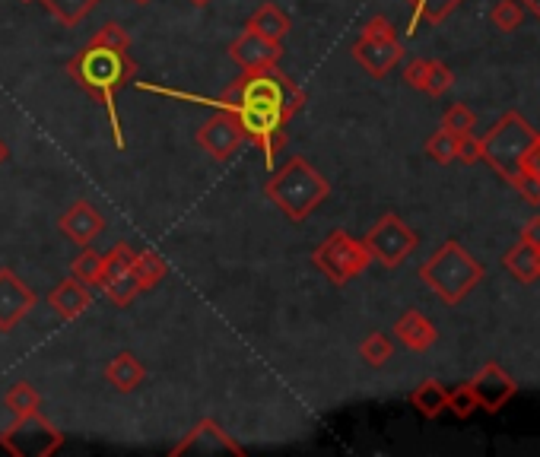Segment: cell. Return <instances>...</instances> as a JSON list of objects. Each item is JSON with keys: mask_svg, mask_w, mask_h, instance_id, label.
I'll return each mask as SVG.
<instances>
[{"mask_svg": "<svg viewBox=\"0 0 540 457\" xmlns=\"http://www.w3.org/2000/svg\"><path fill=\"white\" fill-rule=\"evenodd\" d=\"M93 42H102V45H112V48H131V35L124 32L121 23L115 20H108L96 35H93Z\"/></svg>", "mask_w": 540, "mask_h": 457, "instance_id": "e575fe53", "label": "cell"}, {"mask_svg": "<svg viewBox=\"0 0 540 457\" xmlns=\"http://www.w3.org/2000/svg\"><path fill=\"white\" fill-rule=\"evenodd\" d=\"M67 73L86 96L102 102L108 127H112L115 146L124 150V127L118 115V93L137 77V64L131 58V48H112L89 39L74 58L67 61Z\"/></svg>", "mask_w": 540, "mask_h": 457, "instance_id": "7a4b0ae2", "label": "cell"}, {"mask_svg": "<svg viewBox=\"0 0 540 457\" xmlns=\"http://www.w3.org/2000/svg\"><path fill=\"white\" fill-rule=\"evenodd\" d=\"M143 93L169 96L178 102H194V105H213L216 112L232 115L239 124V131L248 143H255L264 153L267 169H274L277 150L286 143V124L305 105V93L280 70H245L242 77L226 86L220 96H194L182 93V89H166L153 83H137Z\"/></svg>", "mask_w": 540, "mask_h": 457, "instance_id": "6da1fadb", "label": "cell"}, {"mask_svg": "<svg viewBox=\"0 0 540 457\" xmlns=\"http://www.w3.org/2000/svg\"><path fill=\"white\" fill-rule=\"evenodd\" d=\"M490 20L499 32H515L521 26V20H525V13H521L518 0H499L490 13Z\"/></svg>", "mask_w": 540, "mask_h": 457, "instance_id": "4dcf8cb0", "label": "cell"}, {"mask_svg": "<svg viewBox=\"0 0 540 457\" xmlns=\"http://www.w3.org/2000/svg\"><path fill=\"white\" fill-rule=\"evenodd\" d=\"M64 442V432L54 429L42 416V410L16 416V423L0 435V448L13 457H51L64 448Z\"/></svg>", "mask_w": 540, "mask_h": 457, "instance_id": "ba28073f", "label": "cell"}, {"mask_svg": "<svg viewBox=\"0 0 540 457\" xmlns=\"http://www.w3.org/2000/svg\"><path fill=\"white\" fill-rule=\"evenodd\" d=\"M4 407L13 413V416H26V413H35L42 410V394L35 391L29 381H16V385L7 391L4 397Z\"/></svg>", "mask_w": 540, "mask_h": 457, "instance_id": "4316f807", "label": "cell"}, {"mask_svg": "<svg viewBox=\"0 0 540 457\" xmlns=\"http://www.w3.org/2000/svg\"><path fill=\"white\" fill-rule=\"evenodd\" d=\"M102 264H105V254H99V251H93L89 245H83L77 258L70 261V277L86 283V286H99V280H102Z\"/></svg>", "mask_w": 540, "mask_h": 457, "instance_id": "484cf974", "label": "cell"}, {"mask_svg": "<svg viewBox=\"0 0 540 457\" xmlns=\"http://www.w3.org/2000/svg\"><path fill=\"white\" fill-rule=\"evenodd\" d=\"M20 4H35V0H20Z\"/></svg>", "mask_w": 540, "mask_h": 457, "instance_id": "f6af8a7d", "label": "cell"}, {"mask_svg": "<svg viewBox=\"0 0 540 457\" xmlns=\"http://www.w3.org/2000/svg\"><path fill=\"white\" fill-rule=\"evenodd\" d=\"M134 4H137V7H147V4H153V0H134Z\"/></svg>", "mask_w": 540, "mask_h": 457, "instance_id": "7bdbcfd3", "label": "cell"}, {"mask_svg": "<svg viewBox=\"0 0 540 457\" xmlns=\"http://www.w3.org/2000/svg\"><path fill=\"white\" fill-rule=\"evenodd\" d=\"M458 159L464 162V166H474V162H480V140L474 134L458 137Z\"/></svg>", "mask_w": 540, "mask_h": 457, "instance_id": "8d00e7d4", "label": "cell"}, {"mask_svg": "<svg viewBox=\"0 0 540 457\" xmlns=\"http://www.w3.org/2000/svg\"><path fill=\"white\" fill-rule=\"evenodd\" d=\"M512 188L525 197V200H531V204H540V175H537V169L531 166V159L521 166V172L512 178Z\"/></svg>", "mask_w": 540, "mask_h": 457, "instance_id": "836d02e7", "label": "cell"}, {"mask_svg": "<svg viewBox=\"0 0 540 457\" xmlns=\"http://www.w3.org/2000/svg\"><path fill=\"white\" fill-rule=\"evenodd\" d=\"M410 404L423 419H439L448 410V391L439 385V381H423V385L410 394Z\"/></svg>", "mask_w": 540, "mask_h": 457, "instance_id": "7402d4cb", "label": "cell"}, {"mask_svg": "<svg viewBox=\"0 0 540 457\" xmlns=\"http://www.w3.org/2000/svg\"><path fill=\"white\" fill-rule=\"evenodd\" d=\"M131 264H134V251L128 242H115L112 251H105V264H102V280H99V289L105 292L108 299H112L118 308L131 305L140 292L134 286V273H131Z\"/></svg>", "mask_w": 540, "mask_h": 457, "instance_id": "30bf717a", "label": "cell"}, {"mask_svg": "<svg viewBox=\"0 0 540 457\" xmlns=\"http://www.w3.org/2000/svg\"><path fill=\"white\" fill-rule=\"evenodd\" d=\"M194 7H207V4H213V0H191Z\"/></svg>", "mask_w": 540, "mask_h": 457, "instance_id": "b9f144b4", "label": "cell"}, {"mask_svg": "<svg viewBox=\"0 0 540 457\" xmlns=\"http://www.w3.org/2000/svg\"><path fill=\"white\" fill-rule=\"evenodd\" d=\"M229 58L236 61L242 70H270V67H277V61L283 58V42H270V39H264V35H258L255 29L245 26V32L229 45Z\"/></svg>", "mask_w": 540, "mask_h": 457, "instance_id": "5bb4252c", "label": "cell"}, {"mask_svg": "<svg viewBox=\"0 0 540 457\" xmlns=\"http://www.w3.org/2000/svg\"><path fill=\"white\" fill-rule=\"evenodd\" d=\"M353 58L372 77H388V73L401 64L404 58V45L394 35V26L385 20V16H372V20L363 26L359 39L353 45Z\"/></svg>", "mask_w": 540, "mask_h": 457, "instance_id": "52a82bcc", "label": "cell"}, {"mask_svg": "<svg viewBox=\"0 0 540 457\" xmlns=\"http://www.w3.org/2000/svg\"><path fill=\"white\" fill-rule=\"evenodd\" d=\"M48 305L54 308V315L64 321H77L80 315H86V308H93V292H89L86 283L80 280H61L48 292Z\"/></svg>", "mask_w": 540, "mask_h": 457, "instance_id": "e0dca14e", "label": "cell"}, {"mask_svg": "<svg viewBox=\"0 0 540 457\" xmlns=\"http://www.w3.org/2000/svg\"><path fill=\"white\" fill-rule=\"evenodd\" d=\"M502 267H506L512 277L518 280V283H534V280H540L537 277V248H531V245H525V242H518L515 248H509L506 251V258H502Z\"/></svg>", "mask_w": 540, "mask_h": 457, "instance_id": "cb8c5ba5", "label": "cell"}, {"mask_svg": "<svg viewBox=\"0 0 540 457\" xmlns=\"http://www.w3.org/2000/svg\"><path fill=\"white\" fill-rule=\"evenodd\" d=\"M534 143H537L534 127L518 112H506L480 137V159L512 185V178L531 159Z\"/></svg>", "mask_w": 540, "mask_h": 457, "instance_id": "5b68a950", "label": "cell"}, {"mask_svg": "<svg viewBox=\"0 0 540 457\" xmlns=\"http://www.w3.org/2000/svg\"><path fill=\"white\" fill-rule=\"evenodd\" d=\"M518 242H525V245H531V248H537V251H540V216H531L528 223L521 226Z\"/></svg>", "mask_w": 540, "mask_h": 457, "instance_id": "74e56055", "label": "cell"}, {"mask_svg": "<svg viewBox=\"0 0 540 457\" xmlns=\"http://www.w3.org/2000/svg\"><path fill=\"white\" fill-rule=\"evenodd\" d=\"M105 378H108V385H115V391L131 394L147 381V369H143V362L134 353H118L105 365Z\"/></svg>", "mask_w": 540, "mask_h": 457, "instance_id": "d6986e66", "label": "cell"}, {"mask_svg": "<svg viewBox=\"0 0 540 457\" xmlns=\"http://www.w3.org/2000/svg\"><path fill=\"white\" fill-rule=\"evenodd\" d=\"M407 4L413 7V16H410V35L417 32V26L426 20V23H442L448 13H452L461 0H407Z\"/></svg>", "mask_w": 540, "mask_h": 457, "instance_id": "d4e9b609", "label": "cell"}, {"mask_svg": "<svg viewBox=\"0 0 540 457\" xmlns=\"http://www.w3.org/2000/svg\"><path fill=\"white\" fill-rule=\"evenodd\" d=\"M35 305L39 296L10 267H0V334H13Z\"/></svg>", "mask_w": 540, "mask_h": 457, "instance_id": "4fadbf2b", "label": "cell"}, {"mask_svg": "<svg viewBox=\"0 0 540 457\" xmlns=\"http://www.w3.org/2000/svg\"><path fill=\"white\" fill-rule=\"evenodd\" d=\"M448 410H452L458 419H467V416H474V413L480 410L471 381H467V385H461V388H455V391H448Z\"/></svg>", "mask_w": 540, "mask_h": 457, "instance_id": "d6a6232c", "label": "cell"}, {"mask_svg": "<svg viewBox=\"0 0 540 457\" xmlns=\"http://www.w3.org/2000/svg\"><path fill=\"white\" fill-rule=\"evenodd\" d=\"M394 356V343L388 334H369L363 343H359V359H363L369 369H382V365Z\"/></svg>", "mask_w": 540, "mask_h": 457, "instance_id": "83f0119b", "label": "cell"}, {"mask_svg": "<svg viewBox=\"0 0 540 457\" xmlns=\"http://www.w3.org/2000/svg\"><path fill=\"white\" fill-rule=\"evenodd\" d=\"M248 29H255L258 35H264V39H270V42H283L293 29V20L277 4H264L248 16Z\"/></svg>", "mask_w": 540, "mask_h": 457, "instance_id": "ffe728a7", "label": "cell"}, {"mask_svg": "<svg viewBox=\"0 0 540 457\" xmlns=\"http://www.w3.org/2000/svg\"><path fill=\"white\" fill-rule=\"evenodd\" d=\"M58 229L64 232V239L83 248V245H93L105 232V219L99 216V210L89 204V200H77V204H70L67 213L58 219Z\"/></svg>", "mask_w": 540, "mask_h": 457, "instance_id": "2e32d148", "label": "cell"}, {"mask_svg": "<svg viewBox=\"0 0 540 457\" xmlns=\"http://www.w3.org/2000/svg\"><path fill=\"white\" fill-rule=\"evenodd\" d=\"M537 277H540V251H537Z\"/></svg>", "mask_w": 540, "mask_h": 457, "instance_id": "ee69618b", "label": "cell"}, {"mask_svg": "<svg viewBox=\"0 0 540 457\" xmlns=\"http://www.w3.org/2000/svg\"><path fill=\"white\" fill-rule=\"evenodd\" d=\"M7 159H10V146H7L4 140H0V166H4Z\"/></svg>", "mask_w": 540, "mask_h": 457, "instance_id": "ab89813d", "label": "cell"}, {"mask_svg": "<svg viewBox=\"0 0 540 457\" xmlns=\"http://www.w3.org/2000/svg\"><path fill=\"white\" fill-rule=\"evenodd\" d=\"M452 83H455V73H452V70H448L442 61H429L426 86H423L426 96H445L448 89H452Z\"/></svg>", "mask_w": 540, "mask_h": 457, "instance_id": "1f68e13d", "label": "cell"}, {"mask_svg": "<svg viewBox=\"0 0 540 457\" xmlns=\"http://www.w3.org/2000/svg\"><path fill=\"white\" fill-rule=\"evenodd\" d=\"M531 166H534L537 175H540V131H537V143H534V150H531Z\"/></svg>", "mask_w": 540, "mask_h": 457, "instance_id": "f35d334b", "label": "cell"}, {"mask_svg": "<svg viewBox=\"0 0 540 457\" xmlns=\"http://www.w3.org/2000/svg\"><path fill=\"white\" fill-rule=\"evenodd\" d=\"M172 454H188V457H216V454H236L245 457V448L232 438L216 419H201L182 442L172 448Z\"/></svg>", "mask_w": 540, "mask_h": 457, "instance_id": "8fae6325", "label": "cell"}, {"mask_svg": "<svg viewBox=\"0 0 540 457\" xmlns=\"http://www.w3.org/2000/svg\"><path fill=\"white\" fill-rule=\"evenodd\" d=\"M486 267L461 242L448 239L432 251V258L420 267V280L436 292L445 305H461L483 283Z\"/></svg>", "mask_w": 540, "mask_h": 457, "instance_id": "277c9868", "label": "cell"}, {"mask_svg": "<svg viewBox=\"0 0 540 457\" xmlns=\"http://www.w3.org/2000/svg\"><path fill=\"white\" fill-rule=\"evenodd\" d=\"M312 264L328 277L334 286H347L350 280H356L372 264V254L366 251V245L347 235L344 229H334L328 239H324L315 251H312Z\"/></svg>", "mask_w": 540, "mask_h": 457, "instance_id": "8992f818", "label": "cell"}, {"mask_svg": "<svg viewBox=\"0 0 540 457\" xmlns=\"http://www.w3.org/2000/svg\"><path fill=\"white\" fill-rule=\"evenodd\" d=\"M394 334H398V340L410 353H426L439 340L436 324H432L423 312H417V308H407V312L394 321Z\"/></svg>", "mask_w": 540, "mask_h": 457, "instance_id": "ac0fdd59", "label": "cell"}, {"mask_svg": "<svg viewBox=\"0 0 540 457\" xmlns=\"http://www.w3.org/2000/svg\"><path fill=\"white\" fill-rule=\"evenodd\" d=\"M131 273H134L137 292H150V289H156L162 280H166L169 267H166V261H162L156 251H140V254H134Z\"/></svg>", "mask_w": 540, "mask_h": 457, "instance_id": "44dd1931", "label": "cell"}, {"mask_svg": "<svg viewBox=\"0 0 540 457\" xmlns=\"http://www.w3.org/2000/svg\"><path fill=\"white\" fill-rule=\"evenodd\" d=\"M471 388L477 394L480 410H486V413H499L518 394L515 378L506 369H499L496 362H486L483 365V369L477 372V378L471 381Z\"/></svg>", "mask_w": 540, "mask_h": 457, "instance_id": "9a60e30c", "label": "cell"}, {"mask_svg": "<svg viewBox=\"0 0 540 457\" xmlns=\"http://www.w3.org/2000/svg\"><path fill=\"white\" fill-rule=\"evenodd\" d=\"M417 232H413L398 213H385L378 223L366 232V251L372 254V261H378L382 267L394 270L401 267L413 251H417Z\"/></svg>", "mask_w": 540, "mask_h": 457, "instance_id": "9c48e42d", "label": "cell"}, {"mask_svg": "<svg viewBox=\"0 0 540 457\" xmlns=\"http://www.w3.org/2000/svg\"><path fill=\"white\" fill-rule=\"evenodd\" d=\"M426 70H429V61H423V58H417V61H410L407 67H404V83L410 86V89H420L423 93V86H426Z\"/></svg>", "mask_w": 540, "mask_h": 457, "instance_id": "d590c367", "label": "cell"}, {"mask_svg": "<svg viewBox=\"0 0 540 457\" xmlns=\"http://www.w3.org/2000/svg\"><path fill=\"white\" fill-rule=\"evenodd\" d=\"M194 140H197V146H201V150H204L210 159H216V162L232 159V156L242 150V143H245L239 124L232 121V115H226V112H216L213 118H207L201 127H197Z\"/></svg>", "mask_w": 540, "mask_h": 457, "instance_id": "7c38bea8", "label": "cell"}, {"mask_svg": "<svg viewBox=\"0 0 540 457\" xmlns=\"http://www.w3.org/2000/svg\"><path fill=\"white\" fill-rule=\"evenodd\" d=\"M426 156H429L432 162H439V166H448V162H455V159H458V137L448 134L445 127H439V131L426 140Z\"/></svg>", "mask_w": 540, "mask_h": 457, "instance_id": "f1b7e54d", "label": "cell"}, {"mask_svg": "<svg viewBox=\"0 0 540 457\" xmlns=\"http://www.w3.org/2000/svg\"><path fill=\"white\" fill-rule=\"evenodd\" d=\"M474 124H477V115L471 112L467 105H452L448 112L442 115V127L448 134H455V137H464V134H474Z\"/></svg>", "mask_w": 540, "mask_h": 457, "instance_id": "f546056e", "label": "cell"}, {"mask_svg": "<svg viewBox=\"0 0 540 457\" xmlns=\"http://www.w3.org/2000/svg\"><path fill=\"white\" fill-rule=\"evenodd\" d=\"M525 7L537 16V20H540V0H525Z\"/></svg>", "mask_w": 540, "mask_h": 457, "instance_id": "60d3db41", "label": "cell"}, {"mask_svg": "<svg viewBox=\"0 0 540 457\" xmlns=\"http://www.w3.org/2000/svg\"><path fill=\"white\" fill-rule=\"evenodd\" d=\"M264 194L286 219L302 223V219H309L328 200L331 185L302 156H293L280 172H274L264 181Z\"/></svg>", "mask_w": 540, "mask_h": 457, "instance_id": "3957f363", "label": "cell"}, {"mask_svg": "<svg viewBox=\"0 0 540 457\" xmlns=\"http://www.w3.org/2000/svg\"><path fill=\"white\" fill-rule=\"evenodd\" d=\"M102 0H42V7L58 20L64 29H77Z\"/></svg>", "mask_w": 540, "mask_h": 457, "instance_id": "603a6c76", "label": "cell"}]
</instances>
